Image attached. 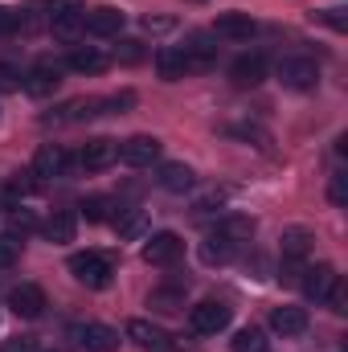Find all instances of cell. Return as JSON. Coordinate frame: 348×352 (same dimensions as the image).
Here are the masks:
<instances>
[{"mask_svg": "<svg viewBox=\"0 0 348 352\" xmlns=\"http://www.w3.org/2000/svg\"><path fill=\"white\" fill-rule=\"evenodd\" d=\"M70 274H74L83 287H94V291H102V287L111 283L115 266H111V258H102V254L87 250V254H74V258H70Z\"/></svg>", "mask_w": 348, "mask_h": 352, "instance_id": "cell-1", "label": "cell"}, {"mask_svg": "<svg viewBox=\"0 0 348 352\" xmlns=\"http://www.w3.org/2000/svg\"><path fill=\"white\" fill-rule=\"evenodd\" d=\"M188 328H193L197 336H217L221 328H230V307L205 299V303H197V307L188 311Z\"/></svg>", "mask_w": 348, "mask_h": 352, "instance_id": "cell-2", "label": "cell"}, {"mask_svg": "<svg viewBox=\"0 0 348 352\" xmlns=\"http://www.w3.org/2000/svg\"><path fill=\"white\" fill-rule=\"evenodd\" d=\"M160 140L156 135H131V140H123L119 144V160L123 164H131V168H152L156 160H160Z\"/></svg>", "mask_w": 348, "mask_h": 352, "instance_id": "cell-3", "label": "cell"}, {"mask_svg": "<svg viewBox=\"0 0 348 352\" xmlns=\"http://www.w3.org/2000/svg\"><path fill=\"white\" fill-rule=\"evenodd\" d=\"M279 82L287 90H312L320 82V70L312 58H283L279 62Z\"/></svg>", "mask_w": 348, "mask_h": 352, "instance_id": "cell-4", "label": "cell"}, {"mask_svg": "<svg viewBox=\"0 0 348 352\" xmlns=\"http://www.w3.org/2000/svg\"><path fill=\"white\" fill-rule=\"evenodd\" d=\"M21 87L29 90L33 98H45V94H54V90L62 87V62H54V58H41L29 74H25V82Z\"/></svg>", "mask_w": 348, "mask_h": 352, "instance_id": "cell-5", "label": "cell"}, {"mask_svg": "<svg viewBox=\"0 0 348 352\" xmlns=\"http://www.w3.org/2000/svg\"><path fill=\"white\" fill-rule=\"evenodd\" d=\"M217 37L213 33H188V41L180 45V54H184V62H188V74L193 70H209L213 62H217V45H213Z\"/></svg>", "mask_w": 348, "mask_h": 352, "instance_id": "cell-6", "label": "cell"}, {"mask_svg": "<svg viewBox=\"0 0 348 352\" xmlns=\"http://www.w3.org/2000/svg\"><path fill=\"white\" fill-rule=\"evenodd\" d=\"M8 307H12L21 320H37V316L45 311V291H41L37 283H21V287L8 291Z\"/></svg>", "mask_w": 348, "mask_h": 352, "instance_id": "cell-7", "label": "cell"}, {"mask_svg": "<svg viewBox=\"0 0 348 352\" xmlns=\"http://www.w3.org/2000/svg\"><path fill=\"white\" fill-rule=\"evenodd\" d=\"M111 164H119V144H115V140H90V144H83L78 168L102 173V168H111Z\"/></svg>", "mask_w": 348, "mask_h": 352, "instance_id": "cell-8", "label": "cell"}, {"mask_svg": "<svg viewBox=\"0 0 348 352\" xmlns=\"http://www.w3.org/2000/svg\"><path fill=\"white\" fill-rule=\"evenodd\" d=\"M180 250H184V242L176 238V234H152L148 242H144V263H152V266H168L180 258Z\"/></svg>", "mask_w": 348, "mask_h": 352, "instance_id": "cell-9", "label": "cell"}, {"mask_svg": "<svg viewBox=\"0 0 348 352\" xmlns=\"http://www.w3.org/2000/svg\"><path fill=\"white\" fill-rule=\"evenodd\" d=\"M254 16L250 12H221L213 21V37H226V41H250L254 37Z\"/></svg>", "mask_w": 348, "mask_h": 352, "instance_id": "cell-10", "label": "cell"}, {"mask_svg": "<svg viewBox=\"0 0 348 352\" xmlns=\"http://www.w3.org/2000/svg\"><path fill=\"white\" fill-rule=\"evenodd\" d=\"M74 336H78V344L87 352H115L119 349V332L107 328V324H83V328H74Z\"/></svg>", "mask_w": 348, "mask_h": 352, "instance_id": "cell-11", "label": "cell"}, {"mask_svg": "<svg viewBox=\"0 0 348 352\" xmlns=\"http://www.w3.org/2000/svg\"><path fill=\"white\" fill-rule=\"evenodd\" d=\"M83 29L94 33V37H111V33L123 29V12L111 8V4H98V8H90L87 16H83Z\"/></svg>", "mask_w": 348, "mask_h": 352, "instance_id": "cell-12", "label": "cell"}, {"mask_svg": "<svg viewBox=\"0 0 348 352\" xmlns=\"http://www.w3.org/2000/svg\"><path fill=\"white\" fill-rule=\"evenodd\" d=\"M127 340L140 344L144 352H164L168 349V332L156 328V324H148V320H131V324H127Z\"/></svg>", "mask_w": 348, "mask_h": 352, "instance_id": "cell-13", "label": "cell"}, {"mask_svg": "<svg viewBox=\"0 0 348 352\" xmlns=\"http://www.w3.org/2000/svg\"><path fill=\"white\" fill-rule=\"evenodd\" d=\"M230 78H234V87H259V82H266V58L262 54H242L230 66Z\"/></svg>", "mask_w": 348, "mask_h": 352, "instance_id": "cell-14", "label": "cell"}, {"mask_svg": "<svg viewBox=\"0 0 348 352\" xmlns=\"http://www.w3.org/2000/svg\"><path fill=\"white\" fill-rule=\"evenodd\" d=\"M66 168H70V156H66L62 144L37 148V156H33V176H66Z\"/></svg>", "mask_w": 348, "mask_h": 352, "instance_id": "cell-15", "label": "cell"}, {"mask_svg": "<svg viewBox=\"0 0 348 352\" xmlns=\"http://www.w3.org/2000/svg\"><path fill=\"white\" fill-rule=\"evenodd\" d=\"M270 328L279 336H303L307 332V311L303 307H274L270 311Z\"/></svg>", "mask_w": 348, "mask_h": 352, "instance_id": "cell-16", "label": "cell"}, {"mask_svg": "<svg viewBox=\"0 0 348 352\" xmlns=\"http://www.w3.org/2000/svg\"><path fill=\"white\" fill-rule=\"evenodd\" d=\"M66 66H70L74 74H102V70H107V54L94 50V45H74L70 58H66Z\"/></svg>", "mask_w": 348, "mask_h": 352, "instance_id": "cell-17", "label": "cell"}, {"mask_svg": "<svg viewBox=\"0 0 348 352\" xmlns=\"http://www.w3.org/2000/svg\"><path fill=\"white\" fill-rule=\"evenodd\" d=\"M303 274H307V278H303V291H307L312 299H328V291H332V287H336V278H340L332 266H324V263L312 266V270H303Z\"/></svg>", "mask_w": 348, "mask_h": 352, "instance_id": "cell-18", "label": "cell"}, {"mask_svg": "<svg viewBox=\"0 0 348 352\" xmlns=\"http://www.w3.org/2000/svg\"><path fill=\"white\" fill-rule=\"evenodd\" d=\"M156 184H160L164 192H188V188L197 184V176H193L188 164H164L160 176H156Z\"/></svg>", "mask_w": 348, "mask_h": 352, "instance_id": "cell-19", "label": "cell"}, {"mask_svg": "<svg viewBox=\"0 0 348 352\" xmlns=\"http://www.w3.org/2000/svg\"><path fill=\"white\" fill-rule=\"evenodd\" d=\"M307 254H312V234H307V230H287V234H283V263L299 266Z\"/></svg>", "mask_w": 348, "mask_h": 352, "instance_id": "cell-20", "label": "cell"}, {"mask_svg": "<svg viewBox=\"0 0 348 352\" xmlns=\"http://www.w3.org/2000/svg\"><path fill=\"white\" fill-rule=\"evenodd\" d=\"M74 230H78V221H74V213H66V209H58V213L45 221V238H50L54 246L74 242Z\"/></svg>", "mask_w": 348, "mask_h": 352, "instance_id": "cell-21", "label": "cell"}, {"mask_svg": "<svg viewBox=\"0 0 348 352\" xmlns=\"http://www.w3.org/2000/svg\"><path fill=\"white\" fill-rule=\"evenodd\" d=\"M156 70H160V78H164V82H176V78H184V74H188V62H184V54H180L176 45H168V50H160V54H156Z\"/></svg>", "mask_w": 348, "mask_h": 352, "instance_id": "cell-22", "label": "cell"}, {"mask_svg": "<svg viewBox=\"0 0 348 352\" xmlns=\"http://www.w3.org/2000/svg\"><path fill=\"white\" fill-rule=\"evenodd\" d=\"M115 230H119V238L135 242V238L148 234V217H144L140 209H119V213H115Z\"/></svg>", "mask_w": 348, "mask_h": 352, "instance_id": "cell-23", "label": "cell"}, {"mask_svg": "<svg viewBox=\"0 0 348 352\" xmlns=\"http://www.w3.org/2000/svg\"><path fill=\"white\" fill-rule=\"evenodd\" d=\"M217 234H221V238H230L234 246H242V242H250L254 221H250V217H221V221H217Z\"/></svg>", "mask_w": 348, "mask_h": 352, "instance_id": "cell-24", "label": "cell"}, {"mask_svg": "<svg viewBox=\"0 0 348 352\" xmlns=\"http://www.w3.org/2000/svg\"><path fill=\"white\" fill-rule=\"evenodd\" d=\"M234 250H238V246H234L230 238L213 234V238H209V242L201 246V258H205L209 266H221V263H230V258H234Z\"/></svg>", "mask_w": 348, "mask_h": 352, "instance_id": "cell-25", "label": "cell"}, {"mask_svg": "<svg viewBox=\"0 0 348 352\" xmlns=\"http://www.w3.org/2000/svg\"><path fill=\"white\" fill-rule=\"evenodd\" d=\"M312 21H320V25H328V29H336V33H345V29H348V8H345V4H328V8H312Z\"/></svg>", "mask_w": 348, "mask_h": 352, "instance_id": "cell-26", "label": "cell"}, {"mask_svg": "<svg viewBox=\"0 0 348 352\" xmlns=\"http://www.w3.org/2000/svg\"><path fill=\"white\" fill-rule=\"evenodd\" d=\"M83 16H87V8H83V12L50 16V25H54V33H58V37H66V41H70V37H78V33H83Z\"/></svg>", "mask_w": 348, "mask_h": 352, "instance_id": "cell-27", "label": "cell"}, {"mask_svg": "<svg viewBox=\"0 0 348 352\" xmlns=\"http://www.w3.org/2000/svg\"><path fill=\"white\" fill-rule=\"evenodd\" d=\"M234 352H266V336H262L259 328H242L234 336Z\"/></svg>", "mask_w": 348, "mask_h": 352, "instance_id": "cell-28", "label": "cell"}, {"mask_svg": "<svg viewBox=\"0 0 348 352\" xmlns=\"http://www.w3.org/2000/svg\"><path fill=\"white\" fill-rule=\"evenodd\" d=\"M17 258H21V242H17V234H0V270L12 266Z\"/></svg>", "mask_w": 348, "mask_h": 352, "instance_id": "cell-29", "label": "cell"}, {"mask_svg": "<svg viewBox=\"0 0 348 352\" xmlns=\"http://www.w3.org/2000/svg\"><path fill=\"white\" fill-rule=\"evenodd\" d=\"M8 226H12L17 234H33V230H37V217H33L29 209H12V213H8Z\"/></svg>", "mask_w": 348, "mask_h": 352, "instance_id": "cell-30", "label": "cell"}, {"mask_svg": "<svg viewBox=\"0 0 348 352\" xmlns=\"http://www.w3.org/2000/svg\"><path fill=\"white\" fill-rule=\"evenodd\" d=\"M328 197H332V205H348V176L345 173H332V180H328Z\"/></svg>", "mask_w": 348, "mask_h": 352, "instance_id": "cell-31", "label": "cell"}, {"mask_svg": "<svg viewBox=\"0 0 348 352\" xmlns=\"http://www.w3.org/2000/svg\"><path fill=\"white\" fill-rule=\"evenodd\" d=\"M21 82H25V74L12 62H0V90H21Z\"/></svg>", "mask_w": 348, "mask_h": 352, "instance_id": "cell-32", "label": "cell"}, {"mask_svg": "<svg viewBox=\"0 0 348 352\" xmlns=\"http://www.w3.org/2000/svg\"><path fill=\"white\" fill-rule=\"evenodd\" d=\"M41 8H45L50 16H62V12H83L87 4H83V0H41Z\"/></svg>", "mask_w": 348, "mask_h": 352, "instance_id": "cell-33", "label": "cell"}, {"mask_svg": "<svg viewBox=\"0 0 348 352\" xmlns=\"http://www.w3.org/2000/svg\"><path fill=\"white\" fill-rule=\"evenodd\" d=\"M29 21H25V12H17V8H0V33H17V29H25Z\"/></svg>", "mask_w": 348, "mask_h": 352, "instance_id": "cell-34", "label": "cell"}, {"mask_svg": "<svg viewBox=\"0 0 348 352\" xmlns=\"http://www.w3.org/2000/svg\"><path fill=\"white\" fill-rule=\"evenodd\" d=\"M115 58H119V62H127V66H131V62H140V58H144V45H140V41H131V37H127V41H119V50H115Z\"/></svg>", "mask_w": 348, "mask_h": 352, "instance_id": "cell-35", "label": "cell"}, {"mask_svg": "<svg viewBox=\"0 0 348 352\" xmlns=\"http://www.w3.org/2000/svg\"><path fill=\"white\" fill-rule=\"evenodd\" d=\"M221 201H226V192H221V188H209L205 197H197L193 209H197V213H209V209H221Z\"/></svg>", "mask_w": 348, "mask_h": 352, "instance_id": "cell-36", "label": "cell"}, {"mask_svg": "<svg viewBox=\"0 0 348 352\" xmlns=\"http://www.w3.org/2000/svg\"><path fill=\"white\" fill-rule=\"evenodd\" d=\"M152 307H160V311H176V307H180V291H156V295H152Z\"/></svg>", "mask_w": 348, "mask_h": 352, "instance_id": "cell-37", "label": "cell"}, {"mask_svg": "<svg viewBox=\"0 0 348 352\" xmlns=\"http://www.w3.org/2000/svg\"><path fill=\"white\" fill-rule=\"evenodd\" d=\"M0 352H37V340L33 336H12V340H4Z\"/></svg>", "mask_w": 348, "mask_h": 352, "instance_id": "cell-38", "label": "cell"}, {"mask_svg": "<svg viewBox=\"0 0 348 352\" xmlns=\"http://www.w3.org/2000/svg\"><path fill=\"white\" fill-rule=\"evenodd\" d=\"M83 213H87L90 221H102L107 217V201L102 197H90V201H83Z\"/></svg>", "mask_w": 348, "mask_h": 352, "instance_id": "cell-39", "label": "cell"}, {"mask_svg": "<svg viewBox=\"0 0 348 352\" xmlns=\"http://www.w3.org/2000/svg\"><path fill=\"white\" fill-rule=\"evenodd\" d=\"M144 29H156V33H164V29H173V21H168V16H148V21H144Z\"/></svg>", "mask_w": 348, "mask_h": 352, "instance_id": "cell-40", "label": "cell"}]
</instances>
